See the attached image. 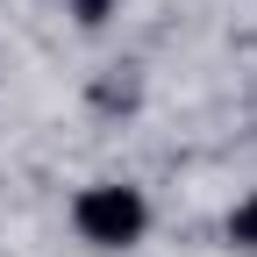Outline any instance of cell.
I'll return each instance as SVG.
<instances>
[{
  "instance_id": "6da1fadb",
  "label": "cell",
  "mask_w": 257,
  "mask_h": 257,
  "mask_svg": "<svg viewBox=\"0 0 257 257\" xmlns=\"http://www.w3.org/2000/svg\"><path fill=\"white\" fill-rule=\"evenodd\" d=\"M72 229L93 250H136L150 236V200H143V186H128V179H100V186H86L72 200Z\"/></svg>"
},
{
  "instance_id": "7a4b0ae2",
  "label": "cell",
  "mask_w": 257,
  "mask_h": 257,
  "mask_svg": "<svg viewBox=\"0 0 257 257\" xmlns=\"http://www.w3.org/2000/svg\"><path fill=\"white\" fill-rule=\"evenodd\" d=\"M229 243L257 257V193H250V200H236V214H229Z\"/></svg>"
},
{
  "instance_id": "3957f363",
  "label": "cell",
  "mask_w": 257,
  "mask_h": 257,
  "mask_svg": "<svg viewBox=\"0 0 257 257\" xmlns=\"http://www.w3.org/2000/svg\"><path fill=\"white\" fill-rule=\"evenodd\" d=\"M72 15H79V29H100L107 15H121V0H72Z\"/></svg>"
}]
</instances>
